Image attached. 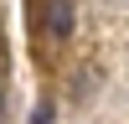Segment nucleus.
<instances>
[{"mask_svg":"<svg viewBox=\"0 0 129 124\" xmlns=\"http://www.w3.org/2000/svg\"><path fill=\"white\" fill-rule=\"evenodd\" d=\"M41 36L52 41L72 36V0H41Z\"/></svg>","mask_w":129,"mask_h":124,"instance_id":"nucleus-1","label":"nucleus"},{"mask_svg":"<svg viewBox=\"0 0 129 124\" xmlns=\"http://www.w3.org/2000/svg\"><path fill=\"white\" fill-rule=\"evenodd\" d=\"M31 124H52V103H36V114H31Z\"/></svg>","mask_w":129,"mask_h":124,"instance_id":"nucleus-2","label":"nucleus"}]
</instances>
